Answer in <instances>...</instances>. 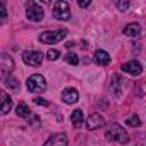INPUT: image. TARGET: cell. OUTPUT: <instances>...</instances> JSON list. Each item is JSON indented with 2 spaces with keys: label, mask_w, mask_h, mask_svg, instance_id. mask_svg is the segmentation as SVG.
<instances>
[{
  "label": "cell",
  "mask_w": 146,
  "mask_h": 146,
  "mask_svg": "<svg viewBox=\"0 0 146 146\" xmlns=\"http://www.w3.org/2000/svg\"><path fill=\"white\" fill-rule=\"evenodd\" d=\"M122 79H120V76L119 74H113L112 76V79H110V90H112V93H113V96L115 98H120L122 96Z\"/></svg>",
  "instance_id": "11"
},
{
  "label": "cell",
  "mask_w": 146,
  "mask_h": 146,
  "mask_svg": "<svg viewBox=\"0 0 146 146\" xmlns=\"http://www.w3.org/2000/svg\"><path fill=\"white\" fill-rule=\"evenodd\" d=\"M58 57H60V52H58V50H48V52H46V58L52 60V62L57 60Z\"/></svg>",
  "instance_id": "21"
},
{
  "label": "cell",
  "mask_w": 146,
  "mask_h": 146,
  "mask_svg": "<svg viewBox=\"0 0 146 146\" xmlns=\"http://www.w3.org/2000/svg\"><path fill=\"white\" fill-rule=\"evenodd\" d=\"M52 12H53V17L55 19L67 21L70 17V5H69V2H65V0H58V2H55Z\"/></svg>",
  "instance_id": "4"
},
{
  "label": "cell",
  "mask_w": 146,
  "mask_h": 146,
  "mask_svg": "<svg viewBox=\"0 0 146 146\" xmlns=\"http://www.w3.org/2000/svg\"><path fill=\"white\" fill-rule=\"evenodd\" d=\"M95 62L98 65H108L110 64V53L105 50H96L95 52Z\"/></svg>",
  "instance_id": "14"
},
{
  "label": "cell",
  "mask_w": 146,
  "mask_h": 146,
  "mask_svg": "<svg viewBox=\"0 0 146 146\" xmlns=\"http://www.w3.org/2000/svg\"><path fill=\"white\" fill-rule=\"evenodd\" d=\"M26 86H28V91L31 93H43L46 90V79L41 74H33L28 78Z\"/></svg>",
  "instance_id": "2"
},
{
  "label": "cell",
  "mask_w": 146,
  "mask_h": 146,
  "mask_svg": "<svg viewBox=\"0 0 146 146\" xmlns=\"http://www.w3.org/2000/svg\"><path fill=\"white\" fill-rule=\"evenodd\" d=\"M105 137L108 141H113V143H119V144H125L129 143V134L125 132V129L120 125V124H110L105 131Z\"/></svg>",
  "instance_id": "1"
},
{
  "label": "cell",
  "mask_w": 146,
  "mask_h": 146,
  "mask_svg": "<svg viewBox=\"0 0 146 146\" xmlns=\"http://www.w3.org/2000/svg\"><path fill=\"white\" fill-rule=\"evenodd\" d=\"M122 33H124L125 36H131V38H137V36L141 35V26H139L137 23H129L127 26H124Z\"/></svg>",
  "instance_id": "12"
},
{
  "label": "cell",
  "mask_w": 146,
  "mask_h": 146,
  "mask_svg": "<svg viewBox=\"0 0 146 146\" xmlns=\"http://www.w3.org/2000/svg\"><path fill=\"white\" fill-rule=\"evenodd\" d=\"M16 113H17L19 117H23V119H29V117H31V110H29V107H28L24 102H21V103L17 105Z\"/></svg>",
  "instance_id": "17"
},
{
  "label": "cell",
  "mask_w": 146,
  "mask_h": 146,
  "mask_svg": "<svg viewBox=\"0 0 146 146\" xmlns=\"http://www.w3.org/2000/svg\"><path fill=\"white\" fill-rule=\"evenodd\" d=\"M65 62L70 64V65H78V64H79V58H78V55H76L74 52H69V53L65 55Z\"/></svg>",
  "instance_id": "19"
},
{
  "label": "cell",
  "mask_w": 146,
  "mask_h": 146,
  "mask_svg": "<svg viewBox=\"0 0 146 146\" xmlns=\"http://www.w3.org/2000/svg\"><path fill=\"white\" fill-rule=\"evenodd\" d=\"M5 17H7L5 4H4V2H0V23H5Z\"/></svg>",
  "instance_id": "22"
},
{
  "label": "cell",
  "mask_w": 146,
  "mask_h": 146,
  "mask_svg": "<svg viewBox=\"0 0 146 146\" xmlns=\"http://www.w3.org/2000/svg\"><path fill=\"white\" fill-rule=\"evenodd\" d=\"M115 5H117V9H119V11H122V12L129 9V2H117Z\"/></svg>",
  "instance_id": "23"
},
{
  "label": "cell",
  "mask_w": 146,
  "mask_h": 146,
  "mask_svg": "<svg viewBox=\"0 0 146 146\" xmlns=\"http://www.w3.org/2000/svg\"><path fill=\"white\" fill-rule=\"evenodd\" d=\"M4 84H5L9 90H12V91H19V81H17L14 76H7V78L4 79Z\"/></svg>",
  "instance_id": "18"
},
{
  "label": "cell",
  "mask_w": 146,
  "mask_h": 146,
  "mask_svg": "<svg viewBox=\"0 0 146 146\" xmlns=\"http://www.w3.org/2000/svg\"><path fill=\"white\" fill-rule=\"evenodd\" d=\"M14 69V60L11 58L9 53H2V72H4V79L7 78V74Z\"/></svg>",
  "instance_id": "13"
},
{
  "label": "cell",
  "mask_w": 146,
  "mask_h": 146,
  "mask_svg": "<svg viewBox=\"0 0 146 146\" xmlns=\"http://www.w3.org/2000/svg\"><path fill=\"white\" fill-rule=\"evenodd\" d=\"M103 125H105V119H103L100 113H91V115L88 117V120H86V127H88L90 131L100 129V127H103Z\"/></svg>",
  "instance_id": "8"
},
{
  "label": "cell",
  "mask_w": 146,
  "mask_h": 146,
  "mask_svg": "<svg viewBox=\"0 0 146 146\" xmlns=\"http://www.w3.org/2000/svg\"><path fill=\"white\" fill-rule=\"evenodd\" d=\"M65 36H67V29L45 31V33H41V35H40V41H41V43H46V45H53V43L62 41Z\"/></svg>",
  "instance_id": "3"
},
{
  "label": "cell",
  "mask_w": 146,
  "mask_h": 146,
  "mask_svg": "<svg viewBox=\"0 0 146 146\" xmlns=\"http://www.w3.org/2000/svg\"><path fill=\"white\" fill-rule=\"evenodd\" d=\"M70 120H72V124H74V127H76V129L83 127V122H84V113H83V110L76 108L74 112L70 113Z\"/></svg>",
  "instance_id": "15"
},
{
  "label": "cell",
  "mask_w": 146,
  "mask_h": 146,
  "mask_svg": "<svg viewBox=\"0 0 146 146\" xmlns=\"http://www.w3.org/2000/svg\"><path fill=\"white\" fill-rule=\"evenodd\" d=\"M23 62L26 65H31V67H40L43 62V53L36 52V50H28L23 53Z\"/></svg>",
  "instance_id": "6"
},
{
  "label": "cell",
  "mask_w": 146,
  "mask_h": 146,
  "mask_svg": "<svg viewBox=\"0 0 146 146\" xmlns=\"http://www.w3.org/2000/svg\"><path fill=\"white\" fill-rule=\"evenodd\" d=\"M78 100H79V93H78L76 88H65V90L62 91V102H64V103L72 105V103H76Z\"/></svg>",
  "instance_id": "10"
},
{
  "label": "cell",
  "mask_w": 146,
  "mask_h": 146,
  "mask_svg": "<svg viewBox=\"0 0 146 146\" xmlns=\"http://www.w3.org/2000/svg\"><path fill=\"white\" fill-rule=\"evenodd\" d=\"M122 70L127 72V74H131V76H139L143 72V67H141V64L137 60H129V62H125L122 65Z\"/></svg>",
  "instance_id": "9"
},
{
  "label": "cell",
  "mask_w": 146,
  "mask_h": 146,
  "mask_svg": "<svg viewBox=\"0 0 146 146\" xmlns=\"http://www.w3.org/2000/svg\"><path fill=\"white\" fill-rule=\"evenodd\" d=\"M78 5L83 9V7H90V2H83V0H79V2H78Z\"/></svg>",
  "instance_id": "25"
},
{
  "label": "cell",
  "mask_w": 146,
  "mask_h": 146,
  "mask_svg": "<svg viewBox=\"0 0 146 146\" xmlns=\"http://www.w3.org/2000/svg\"><path fill=\"white\" fill-rule=\"evenodd\" d=\"M43 16H45V12H43V9H41L40 4H36V2H28L26 4V17L29 21L40 23L43 19Z\"/></svg>",
  "instance_id": "5"
},
{
  "label": "cell",
  "mask_w": 146,
  "mask_h": 146,
  "mask_svg": "<svg viewBox=\"0 0 146 146\" xmlns=\"http://www.w3.org/2000/svg\"><path fill=\"white\" fill-rule=\"evenodd\" d=\"M43 146H69V139L64 132H58V134H53L50 136Z\"/></svg>",
  "instance_id": "7"
},
{
  "label": "cell",
  "mask_w": 146,
  "mask_h": 146,
  "mask_svg": "<svg viewBox=\"0 0 146 146\" xmlns=\"http://www.w3.org/2000/svg\"><path fill=\"white\" fill-rule=\"evenodd\" d=\"M35 103H36V105H41V107H48V105H50L46 100H43V98H38V96L35 98Z\"/></svg>",
  "instance_id": "24"
},
{
  "label": "cell",
  "mask_w": 146,
  "mask_h": 146,
  "mask_svg": "<svg viewBox=\"0 0 146 146\" xmlns=\"http://www.w3.org/2000/svg\"><path fill=\"white\" fill-rule=\"evenodd\" d=\"M0 100H2V108H0V110H2V113L5 115V113H9V110L12 108V98H11L5 91H2V93H0Z\"/></svg>",
  "instance_id": "16"
},
{
  "label": "cell",
  "mask_w": 146,
  "mask_h": 146,
  "mask_svg": "<svg viewBox=\"0 0 146 146\" xmlns=\"http://www.w3.org/2000/svg\"><path fill=\"white\" fill-rule=\"evenodd\" d=\"M125 124H127L129 127H139V125H141V120H139L137 115H131V117L125 120Z\"/></svg>",
  "instance_id": "20"
}]
</instances>
